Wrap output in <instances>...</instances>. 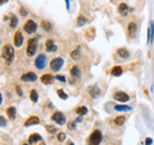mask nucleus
<instances>
[{"instance_id": "f257e3e1", "label": "nucleus", "mask_w": 154, "mask_h": 145, "mask_svg": "<svg viewBox=\"0 0 154 145\" xmlns=\"http://www.w3.org/2000/svg\"><path fill=\"white\" fill-rule=\"evenodd\" d=\"M3 58L5 59V62L8 64L12 63L13 58H14V49H13V46H10V45H4L3 46Z\"/></svg>"}, {"instance_id": "f03ea898", "label": "nucleus", "mask_w": 154, "mask_h": 145, "mask_svg": "<svg viewBox=\"0 0 154 145\" xmlns=\"http://www.w3.org/2000/svg\"><path fill=\"white\" fill-rule=\"evenodd\" d=\"M103 135L99 130H94L91 132V135L89 136V145H99L102 142Z\"/></svg>"}, {"instance_id": "7ed1b4c3", "label": "nucleus", "mask_w": 154, "mask_h": 145, "mask_svg": "<svg viewBox=\"0 0 154 145\" xmlns=\"http://www.w3.org/2000/svg\"><path fill=\"white\" fill-rule=\"evenodd\" d=\"M36 50H37V40L36 39H30L28 40V44H27V55L28 57H32V55L36 54Z\"/></svg>"}, {"instance_id": "20e7f679", "label": "nucleus", "mask_w": 154, "mask_h": 145, "mask_svg": "<svg viewBox=\"0 0 154 145\" xmlns=\"http://www.w3.org/2000/svg\"><path fill=\"white\" fill-rule=\"evenodd\" d=\"M46 62H48V59H46V55L45 54H40V55H37V57H36L33 64H35V67L37 68V70H44V68L46 67Z\"/></svg>"}, {"instance_id": "39448f33", "label": "nucleus", "mask_w": 154, "mask_h": 145, "mask_svg": "<svg viewBox=\"0 0 154 145\" xmlns=\"http://www.w3.org/2000/svg\"><path fill=\"white\" fill-rule=\"evenodd\" d=\"M63 63H64L63 58H60V57L54 58V59H51V62H50V70L53 71V72H58V71L62 68Z\"/></svg>"}, {"instance_id": "423d86ee", "label": "nucleus", "mask_w": 154, "mask_h": 145, "mask_svg": "<svg viewBox=\"0 0 154 145\" xmlns=\"http://www.w3.org/2000/svg\"><path fill=\"white\" fill-rule=\"evenodd\" d=\"M136 32H137V24L135 21L128 22L127 24V37L128 39H133L136 36Z\"/></svg>"}, {"instance_id": "0eeeda50", "label": "nucleus", "mask_w": 154, "mask_h": 145, "mask_svg": "<svg viewBox=\"0 0 154 145\" xmlns=\"http://www.w3.org/2000/svg\"><path fill=\"white\" fill-rule=\"evenodd\" d=\"M36 28H37V24H36V22L32 21V19L26 21L25 24H23V30H25L27 34H33V32L36 31Z\"/></svg>"}, {"instance_id": "6e6552de", "label": "nucleus", "mask_w": 154, "mask_h": 145, "mask_svg": "<svg viewBox=\"0 0 154 145\" xmlns=\"http://www.w3.org/2000/svg\"><path fill=\"white\" fill-rule=\"evenodd\" d=\"M51 119H53V122H55L56 124H59V126L66 123V117H64V114L62 113V112H54L53 116H51Z\"/></svg>"}, {"instance_id": "1a4fd4ad", "label": "nucleus", "mask_w": 154, "mask_h": 145, "mask_svg": "<svg viewBox=\"0 0 154 145\" xmlns=\"http://www.w3.org/2000/svg\"><path fill=\"white\" fill-rule=\"evenodd\" d=\"M113 98H114V100L122 101V103L130 100V96H128V94H126L125 91H116V93L113 94Z\"/></svg>"}, {"instance_id": "9d476101", "label": "nucleus", "mask_w": 154, "mask_h": 145, "mask_svg": "<svg viewBox=\"0 0 154 145\" xmlns=\"http://www.w3.org/2000/svg\"><path fill=\"white\" fill-rule=\"evenodd\" d=\"M13 40H14V45L17 48L22 46V44H23V35H22V32H21V31H15Z\"/></svg>"}, {"instance_id": "9b49d317", "label": "nucleus", "mask_w": 154, "mask_h": 145, "mask_svg": "<svg viewBox=\"0 0 154 145\" xmlns=\"http://www.w3.org/2000/svg\"><path fill=\"white\" fill-rule=\"evenodd\" d=\"M87 91H89V94H90V96L91 98H98L99 96V94H100V89L98 87V85H91L89 89H87Z\"/></svg>"}, {"instance_id": "f8f14e48", "label": "nucleus", "mask_w": 154, "mask_h": 145, "mask_svg": "<svg viewBox=\"0 0 154 145\" xmlns=\"http://www.w3.org/2000/svg\"><path fill=\"white\" fill-rule=\"evenodd\" d=\"M21 80L22 81H36L37 80V76H36V73H33V72H27V73L21 76Z\"/></svg>"}, {"instance_id": "ddd939ff", "label": "nucleus", "mask_w": 154, "mask_h": 145, "mask_svg": "<svg viewBox=\"0 0 154 145\" xmlns=\"http://www.w3.org/2000/svg\"><path fill=\"white\" fill-rule=\"evenodd\" d=\"M38 122H40L38 117H36V116H31V117H28V118L25 121V126H26V127H28V126H32V124H37Z\"/></svg>"}, {"instance_id": "4468645a", "label": "nucleus", "mask_w": 154, "mask_h": 145, "mask_svg": "<svg viewBox=\"0 0 154 145\" xmlns=\"http://www.w3.org/2000/svg\"><path fill=\"white\" fill-rule=\"evenodd\" d=\"M45 49H46V52H55L56 50V46L54 45V41L53 40H46L45 41Z\"/></svg>"}, {"instance_id": "2eb2a0df", "label": "nucleus", "mask_w": 154, "mask_h": 145, "mask_svg": "<svg viewBox=\"0 0 154 145\" xmlns=\"http://www.w3.org/2000/svg\"><path fill=\"white\" fill-rule=\"evenodd\" d=\"M128 12V7L126 3H121L119 5H118V13L121 14V16H126Z\"/></svg>"}, {"instance_id": "dca6fc26", "label": "nucleus", "mask_w": 154, "mask_h": 145, "mask_svg": "<svg viewBox=\"0 0 154 145\" xmlns=\"http://www.w3.org/2000/svg\"><path fill=\"white\" fill-rule=\"evenodd\" d=\"M54 80V77L51 75H49V73H46V75H42L41 76V82L45 83V85H49V83H51Z\"/></svg>"}, {"instance_id": "f3484780", "label": "nucleus", "mask_w": 154, "mask_h": 145, "mask_svg": "<svg viewBox=\"0 0 154 145\" xmlns=\"http://www.w3.org/2000/svg\"><path fill=\"white\" fill-rule=\"evenodd\" d=\"M71 75L73 78H80V76H81V70H80V67L73 66V67L71 68Z\"/></svg>"}, {"instance_id": "a211bd4d", "label": "nucleus", "mask_w": 154, "mask_h": 145, "mask_svg": "<svg viewBox=\"0 0 154 145\" xmlns=\"http://www.w3.org/2000/svg\"><path fill=\"white\" fill-rule=\"evenodd\" d=\"M37 141H41V136L38 134H31L28 137V142L30 144H36Z\"/></svg>"}, {"instance_id": "6ab92c4d", "label": "nucleus", "mask_w": 154, "mask_h": 145, "mask_svg": "<svg viewBox=\"0 0 154 145\" xmlns=\"http://www.w3.org/2000/svg\"><path fill=\"white\" fill-rule=\"evenodd\" d=\"M118 55H119L121 58H123V59H126V58L130 57V53H128V50L126 49V48H119V49L117 50Z\"/></svg>"}, {"instance_id": "aec40b11", "label": "nucleus", "mask_w": 154, "mask_h": 145, "mask_svg": "<svg viewBox=\"0 0 154 145\" xmlns=\"http://www.w3.org/2000/svg\"><path fill=\"white\" fill-rule=\"evenodd\" d=\"M122 67H119V66H114V67L110 70V75L112 76H121L122 75Z\"/></svg>"}, {"instance_id": "412c9836", "label": "nucleus", "mask_w": 154, "mask_h": 145, "mask_svg": "<svg viewBox=\"0 0 154 145\" xmlns=\"http://www.w3.org/2000/svg\"><path fill=\"white\" fill-rule=\"evenodd\" d=\"M71 58H72L73 60L80 59V58H81V49H80V48H77V49L72 50V53H71Z\"/></svg>"}, {"instance_id": "4be33fe9", "label": "nucleus", "mask_w": 154, "mask_h": 145, "mask_svg": "<svg viewBox=\"0 0 154 145\" xmlns=\"http://www.w3.org/2000/svg\"><path fill=\"white\" fill-rule=\"evenodd\" d=\"M114 111L130 112V111H131V107H128V105H114Z\"/></svg>"}, {"instance_id": "5701e85b", "label": "nucleus", "mask_w": 154, "mask_h": 145, "mask_svg": "<svg viewBox=\"0 0 154 145\" xmlns=\"http://www.w3.org/2000/svg\"><path fill=\"white\" fill-rule=\"evenodd\" d=\"M76 113L78 114V116H85V114H87V108L86 107H77L76 108Z\"/></svg>"}, {"instance_id": "b1692460", "label": "nucleus", "mask_w": 154, "mask_h": 145, "mask_svg": "<svg viewBox=\"0 0 154 145\" xmlns=\"http://www.w3.org/2000/svg\"><path fill=\"white\" fill-rule=\"evenodd\" d=\"M15 108L14 107H9V108H7V114L9 116V118H15Z\"/></svg>"}, {"instance_id": "393cba45", "label": "nucleus", "mask_w": 154, "mask_h": 145, "mask_svg": "<svg viewBox=\"0 0 154 145\" xmlns=\"http://www.w3.org/2000/svg\"><path fill=\"white\" fill-rule=\"evenodd\" d=\"M30 99L33 101V103H36L37 101V99H38V94H37V91L33 89V90H31V93H30Z\"/></svg>"}, {"instance_id": "a878e982", "label": "nucleus", "mask_w": 154, "mask_h": 145, "mask_svg": "<svg viewBox=\"0 0 154 145\" xmlns=\"http://www.w3.org/2000/svg\"><path fill=\"white\" fill-rule=\"evenodd\" d=\"M125 121H126V118L123 116H118V117H116L114 118V123L118 124V126H122V124L125 123Z\"/></svg>"}, {"instance_id": "bb28decb", "label": "nucleus", "mask_w": 154, "mask_h": 145, "mask_svg": "<svg viewBox=\"0 0 154 145\" xmlns=\"http://www.w3.org/2000/svg\"><path fill=\"white\" fill-rule=\"evenodd\" d=\"M17 24H18V18L15 16H12V17H10V27L14 28Z\"/></svg>"}, {"instance_id": "cd10ccee", "label": "nucleus", "mask_w": 154, "mask_h": 145, "mask_svg": "<svg viewBox=\"0 0 154 145\" xmlns=\"http://www.w3.org/2000/svg\"><path fill=\"white\" fill-rule=\"evenodd\" d=\"M41 26H42V28L45 30V31H50L51 30V24H50V22H48V21H42Z\"/></svg>"}, {"instance_id": "c85d7f7f", "label": "nucleus", "mask_w": 154, "mask_h": 145, "mask_svg": "<svg viewBox=\"0 0 154 145\" xmlns=\"http://www.w3.org/2000/svg\"><path fill=\"white\" fill-rule=\"evenodd\" d=\"M85 22H87V21H86V18H85L84 16H80L78 18H77L76 24H77V26H82V24H85Z\"/></svg>"}, {"instance_id": "c756f323", "label": "nucleus", "mask_w": 154, "mask_h": 145, "mask_svg": "<svg viewBox=\"0 0 154 145\" xmlns=\"http://www.w3.org/2000/svg\"><path fill=\"white\" fill-rule=\"evenodd\" d=\"M56 94H58V96L60 99H63V100H66V99H67V94L64 93L62 89H58V90H56Z\"/></svg>"}, {"instance_id": "7c9ffc66", "label": "nucleus", "mask_w": 154, "mask_h": 145, "mask_svg": "<svg viewBox=\"0 0 154 145\" xmlns=\"http://www.w3.org/2000/svg\"><path fill=\"white\" fill-rule=\"evenodd\" d=\"M64 139H66V134H64V132H59L58 134V140L59 141H64Z\"/></svg>"}, {"instance_id": "2f4dec72", "label": "nucleus", "mask_w": 154, "mask_h": 145, "mask_svg": "<svg viewBox=\"0 0 154 145\" xmlns=\"http://www.w3.org/2000/svg\"><path fill=\"white\" fill-rule=\"evenodd\" d=\"M46 131H49L50 134H53V132H55L56 130H55V127H53V126H46Z\"/></svg>"}, {"instance_id": "473e14b6", "label": "nucleus", "mask_w": 154, "mask_h": 145, "mask_svg": "<svg viewBox=\"0 0 154 145\" xmlns=\"http://www.w3.org/2000/svg\"><path fill=\"white\" fill-rule=\"evenodd\" d=\"M68 128L69 130H74V128H76V122H69V123H68Z\"/></svg>"}, {"instance_id": "72a5a7b5", "label": "nucleus", "mask_w": 154, "mask_h": 145, "mask_svg": "<svg viewBox=\"0 0 154 145\" xmlns=\"http://www.w3.org/2000/svg\"><path fill=\"white\" fill-rule=\"evenodd\" d=\"M19 13H21V16H27V13H28V12L26 11L25 8H21V9H19Z\"/></svg>"}, {"instance_id": "f704fd0d", "label": "nucleus", "mask_w": 154, "mask_h": 145, "mask_svg": "<svg viewBox=\"0 0 154 145\" xmlns=\"http://www.w3.org/2000/svg\"><path fill=\"white\" fill-rule=\"evenodd\" d=\"M151 142H153V140L150 137H146L145 139V145H151Z\"/></svg>"}, {"instance_id": "c9c22d12", "label": "nucleus", "mask_w": 154, "mask_h": 145, "mask_svg": "<svg viewBox=\"0 0 154 145\" xmlns=\"http://www.w3.org/2000/svg\"><path fill=\"white\" fill-rule=\"evenodd\" d=\"M15 90H17V93H18V95H19V96L23 95V93H22V90H21L19 86H15Z\"/></svg>"}, {"instance_id": "e433bc0d", "label": "nucleus", "mask_w": 154, "mask_h": 145, "mask_svg": "<svg viewBox=\"0 0 154 145\" xmlns=\"http://www.w3.org/2000/svg\"><path fill=\"white\" fill-rule=\"evenodd\" d=\"M56 80L62 81V82H66V77L64 76H56Z\"/></svg>"}, {"instance_id": "4c0bfd02", "label": "nucleus", "mask_w": 154, "mask_h": 145, "mask_svg": "<svg viewBox=\"0 0 154 145\" xmlns=\"http://www.w3.org/2000/svg\"><path fill=\"white\" fill-rule=\"evenodd\" d=\"M0 121H1V126H5V121H4V117L1 116V118H0Z\"/></svg>"}, {"instance_id": "58836bf2", "label": "nucleus", "mask_w": 154, "mask_h": 145, "mask_svg": "<svg viewBox=\"0 0 154 145\" xmlns=\"http://www.w3.org/2000/svg\"><path fill=\"white\" fill-rule=\"evenodd\" d=\"M8 0H1V4H4V3H7Z\"/></svg>"}, {"instance_id": "ea45409f", "label": "nucleus", "mask_w": 154, "mask_h": 145, "mask_svg": "<svg viewBox=\"0 0 154 145\" xmlns=\"http://www.w3.org/2000/svg\"><path fill=\"white\" fill-rule=\"evenodd\" d=\"M68 145H74V144H73V142H69V144H68Z\"/></svg>"}, {"instance_id": "a19ab883", "label": "nucleus", "mask_w": 154, "mask_h": 145, "mask_svg": "<svg viewBox=\"0 0 154 145\" xmlns=\"http://www.w3.org/2000/svg\"><path fill=\"white\" fill-rule=\"evenodd\" d=\"M23 145H31V144H30V142H27V144H23Z\"/></svg>"}]
</instances>
